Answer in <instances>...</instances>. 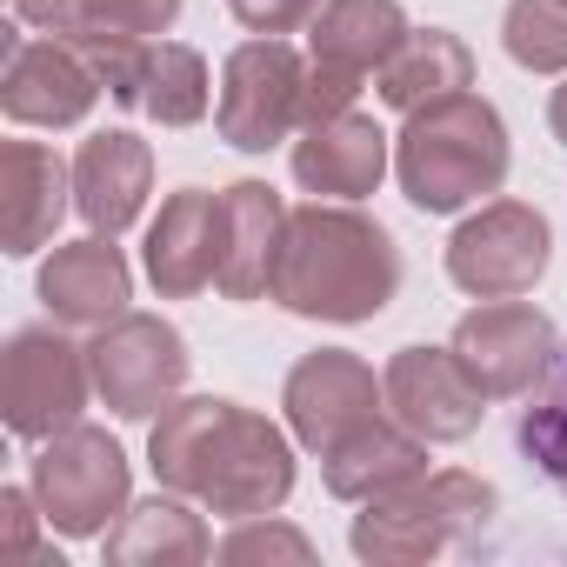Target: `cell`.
<instances>
[{
  "label": "cell",
  "mask_w": 567,
  "mask_h": 567,
  "mask_svg": "<svg viewBox=\"0 0 567 567\" xmlns=\"http://www.w3.org/2000/svg\"><path fill=\"white\" fill-rule=\"evenodd\" d=\"M48 514L34 501V487H0V567H68L48 540H41Z\"/></svg>",
  "instance_id": "28"
},
{
  "label": "cell",
  "mask_w": 567,
  "mask_h": 567,
  "mask_svg": "<svg viewBox=\"0 0 567 567\" xmlns=\"http://www.w3.org/2000/svg\"><path fill=\"white\" fill-rule=\"evenodd\" d=\"M207 101H214V81H207V61L181 41H154L141 74H134V94L127 107L147 114L154 127H194L207 121Z\"/></svg>",
  "instance_id": "24"
},
{
  "label": "cell",
  "mask_w": 567,
  "mask_h": 567,
  "mask_svg": "<svg viewBox=\"0 0 567 567\" xmlns=\"http://www.w3.org/2000/svg\"><path fill=\"white\" fill-rule=\"evenodd\" d=\"M227 14L247 34H295L321 14V0H227Z\"/></svg>",
  "instance_id": "30"
},
{
  "label": "cell",
  "mask_w": 567,
  "mask_h": 567,
  "mask_svg": "<svg viewBox=\"0 0 567 567\" xmlns=\"http://www.w3.org/2000/svg\"><path fill=\"white\" fill-rule=\"evenodd\" d=\"M74 207V167L48 141H0V247L41 254Z\"/></svg>",
  "instance_id": "18"
},
{
  "label": "cell",
  "mask_w": 567,
  "mask_h": 567,
  "mask_svg": "<svg viewBox=\"0 0 567 567\" xmlns=\"http://www.w3.org/2000/svg\"><path fill=\"white\" fill-rule=\"evenodd\" d=\"M514 441H520V454H527V461L560 487V501H567V348H560L554 374L527 394Z\"/></svg>",
  "instance_id": "25"
},
{
  "label": "cell",
  "mask_w": 567,
  "mask_h": 567,
  "mask_svg": "<svg viewBox=\"0 0 567 567\" xmlns=\"http://www.w3.org/2000/svg\"><path fill=\"white\" fill-rule=\"evenodd\" d=\"M494 520H501V494L467 467H441V474H414L394 494L361 501L348 547L361 560H441L481 547Z\"/></svg>",
  "instance_id": "4"
},
{
  "label": "cell",
  "mask_w": 567,
  "mask_h": 567,
  "mask_svg": "<svg viewBox=\"0 0 567 567\" xmlns=\"http://www.w3.org/2000/svg\"><path fill=\"white\" fill-rule=\"evenodd\" d=\"M101 554H107V567H194V560L214 554V534H207V520L194 514L187 494L161 487V494L134 501L101 534Z\"/></svg>",
  "instance_id": "22"
},
{
  "label": "cell",
  "mask_w": 567,
  "mask_h": 567,
  "mask_svg": "<svg viewBox=\"0 0 567 567\" xmlns=\"http://www.w3.org/2000/svg\"><path fill=\"white\" fill-rule=\"evenodd\" d=\"M181 21V0H74L68 34H134V41H161Z\"/></svg>",
  "instance_id": "27"
},
{
  "label": "cell",
  "mask_w": 567,
  "mask_h": 567,
  "mask_svg": "<svg viewBox=\"0 0 567 567\" xmlns=\"http://www.w3.org/2000/svg\"><path fill=\"white\" fill-rule=\"evenodd\" d=\"M554 260V227L527 200H481L447 240V280L474 301L534 295Z\"/></svg>",
  "instance_id": "10"
},
{
  "label": "cell",
  "mask_w": 567,
  "mask_h": 567,
  "mask_svg": "<svg viewBox=\"0 0 567 567\" xmlns=\"http://www.w3.org/2000/svg\"><path fill=\"white\" fill-rule=\"evenodd\" d=\"M288 167H295V181L315 200H368L388 181V167H394V141L361 107L308 114L301 134L288 141Z\"/></svg>",
  "instance_id": "14"
},
{
  "label": "cell",
  "mask_w": 567,
  "mask_h": 567,
  "mask_svg": "<svg viewBox=\"0 0 567 567\" xmlns=\"http://www.w3.org/2000/svg\"><path fill=\"white\" fill-rule=\"evenodd\" d=\"M94 394L87 348L68 341V328H14L0 348V421L14 441H48L81 421Z\"/></svg>",
  "instance_id": "9"
},
{
  "label": "cell",
  "mask_w": 567,
  "mask_h": 567,
  "mask_svg": "<svg viewBox=\"0 0 567 567\" xmlns=\"http://www.w3.org/2000/svg\"><path fill=\"white\" fill-rule=\"evenodd\" d=\"M288 214L295 207L280 200L267 181L220 187V274H214V288L227 301H267L280 240H288Z\"/></svg>",
  "instance_id": "20"
},
{
  "label": "cell",
  "mask_w": 567,
  "mask_h": 567,
  "mask_svg": "<svg viewBox=\"0 0 567 567\" xmlns=\"http://www.w3.org/2000/svg\"><path fill=\"white\" fill-rule=\"evenodd\" d=\"M214 554L220 560H315V540L274 514H254V520H234V534Z\"/></svg>",
  "instance_id": "29"
},
{
  "label": "cell",
  "mask_w": 567,
  "mask_h": 567,
  "mask_svg": "<svg viewBox=\"0 0 567 567\" xmlns=\"http://www.w3.org/2000/svg\"><path fill=\"white\" fill-rule=\"evenodd\" d=\"M507 167H514L507 121L474 87L408 114V127L394 134V181H401L408 207H421V214H461V207L501 194Z\"/></svg>",
  "instance_id": "3"
},
{
  "label": "cell",
  "mask_w": 567,
  "mask_h": 567,
  "mask_svg": "<svg viewBox=\"0 0 567 567\" xmlns=\"http://www.w3.org/2000/svg\"><path fill=\"white\" fill-rule=\"evenodd\" d=\"M467 87H474V48L447 28H414L401 41V54L374 74V94L394 114H421V107H434L447 94H467Z\"/></svg>",
  "instance_id": "23"
},
{
  "label": "cell",
  "mask_w": 567,
  "mask_h": 567,
  "mask_svg": "<svg viewBox=\"0 0 567 567\" xmlns=\"http://www.w3.org/2000/svg\"><path fill=\"white\" fill-rule=\"evenodd\" d=\"M381 388H388V414L401 427H414L427 447L467 441L487 414V394L467 381L454 348H394L381 368Z\"/></svg>",
  "instance_id": "15"
},
{
  "label": "cell",
  "mask_w": 567,
  "mask_h": 567,
  "mask_svg": "<svg viewBox=\"0 0 567 567\" xmlns=\"http://www.w3.org/2000/svg\"><path fill=\"white\" fill-rule=\"evenodd\" d=\"M101 74L81 61L61 34H8V68H0V107L14 127H81L101 101Z\"/></svg>",
  "instance_id": "12"
},
{
  "label": "cell",
  "mask_w": 567,
  "mask_h": 567,
  "mask_svg": "<svg viewBox=\"0 0 567 567\" xmlns=\"http://www.w3.org/2000/svg\"><path fill=\"white\" fill-rule=\"evenodd\" d=\"M147 467L161 487L187 494L194 507H207L220 520L280 514L295 494L288 434L267 414L220 401V394H181L147 434Z\"/></svg>",
  "instance_id": "1"
},
{
  "label": "cell",
  "mask_w": 567,
  "mask_h": 567,
  "mask_svg": "<svg viewBox=\"0 0 567 567\" xmlns=\"http://www.w3.org/2000/svg\"><path fill=\"white\" fill-rule=\"evenodd\" d=\"M414 474H427V441L414 427H401L388 408L361 427H348L334 447H321V481L334 501H374L408 487Z\"/></svg>",
  "instance_id": "21"
},
{
  "label": "cell",
  "mask_w": 567,
  "mask_h": 567,
  "mask_svg": "<svg viewBox=\"0 0 567 567\" xmlns=\"http://www.w3.org/2000/svg\"><path fill=\"white\" fill-rule=\"evenodd\" d=\"M34 295L48 308V321L61 328H107L114 315H127L134 301V267L127 254L114 247V234H87V240H68L41 260L34 274Z\"/></svg>",
  "instance_id": "17"
},
{
  "label": "cell",
  "mask_w": 567,
  "mask_h": 567,
  "mask_svg": "<svg viewBox=\"0 0 567 567\" xmlns=\"http://www.w3.org/2000/svg\"><path fill=\"white\" fill-rule=\"evenodd\" d=\"M28 487H34L48 527L68 534V540H94V534H107V527L134 507L127 447H121L107 427H87V421H74V427L34 441Z\"/></svg>",
  "instance_id": "5"
},
{
  "label": "cell",
  "mask_w": 567,
  "mask_h": 567,
  "mask_svg": "<svg viewBox=\"0 0 567 567\" xmlns=\"http://www.w3.org/2000/svg\"><path fill=\"white\" fill-rule=\"evenodd\" d=\"M447 348L487 401H527L560 361V328L554 315L514 295V301H481L474 315H461Z\"/></svg>",
  "instance_id": "11"
},
{
  "label": "cell",
  "mask_w": 567,
  "mask_h": 567,
  "mask_svg": "<svg viewBox=\"0 0 567 567\" xmlns=\"http://www.w3.org/2000/svg\"><path fill=\"white\" fill-rule=\"evenodd\" d=\"M308 121V54L280 34H254L220 61V94H214V127L234 154H267L295 141Z\"/></svg>",
  "instance_id": "6"
},
{
  "label": "cell",
  "mask_w": 567,
  "mask_h": 567,
  "mask_svg": "<svg viewBox=\"0 0 567 567\" xmlns=\"http://www.w3.org/2000/svg\"><path fill=\"white\" fill-rule=\"evenodd\" d=\"M187 341L174 321L161 315H114L107 328H94L87 341V368H94V394L114 421H161L181 388H187Z\"/></svg>",
  "instance_id": "7"
},
{
  "label": "cell",
  "mask_w": 567,
  "mask_h": 567,
  "mask_svg": "<svg viewBox=\"0 0 567 567\" xmlns=\"http://www.w3.org/2000/svg\"><path fill=\"white\" fill-rule=\"evenodd\" d=\"M401 240L361 207V200H308L288 214V240H280L267 301L295 321H374L401 295Z\"/></svg>",
  "instance_id": "2"
},
{
  "label": "cell",
  "mask_w": 567,
  "mask_h": 567,
  "mask_svg": "<svg viewBox=\"0 0 567 567\" xmlns=\"http://www.w3.org/2000/svg\"><path fill=\"white\" fill-rule=\"evenodd\" d=\"M547 127H554V141L567 147V81H560V87L547 94Z\"/></svg>",
  "instance_id": "31"
},
{
  "label": "cell",
  "mask_w": 567,
  "mask_h": 567,
  "mask_svg": "<svg viewBox=\"0 0 567 567\" xmlns=\"http://www.w3.org/2000/svg\"><path fill=\"white\" fill-rule=\"evenodd\" d=\"M280 408H288V434L301 447H334L348 427L374 421L388 408L381 374L354 354V348H315L288 368V388H280Z\"/></svg>",
  "instance_id": "13"
},
{
  "label": "cell",
  "mask_w": 567,
  "mask_h": 567,
  "mask_svg": "<svg viewBox=\"0 0 567 567\" xmlns=\"http://www.w3.org/2000/svg\"><path fill=\"white\" fill-rule=\"evenodd\" d=\"M501 48L527 74H567V0H507Z\"/></svg>",
  "instance_id": "26"
},
{
  "label": "cell",
  "mask_w": 567,
  "mask_h": 567,
  "mask_svg": "<svg viewBox=\"0 0 567 567\" xmlns=\"http://www.w3.org/2000/svg\"><path fill=\"white\" fill-rule=\"evenodd\" d=\"M401 0H321L308 21V114H341L408 41Z\"/></svg>",
  "instance_id": "8"
},
{
  "label": "cell",
  "mask_w": 567,
  "mask_h": 567,
  "mask_svg": "<svg viewBox=\"0 0 567 567\" xmlns=\"http://www.w3.org/2000/svg\"><path fill=\"white\" fill-rule=\"evenodd\" d=\"M141 267L154 280L161 301H194L214 288L220 274V194L207 187H174L161 200V214L147 220V247Z\"/></svg>",
  "instance_id": "16"
},
{
  "label": "cell",
  "mask_w": 567,
  "mask_h": 567,
  "mask_svg": "<svg viewBox=\"0 0 567 567\" xmlns=\"http://www.w3.org/2000/svg\"><path fill=\"white\" fill-rule=\"evenodd\" d=\"M154 194V147L127 127H101L81 141L74 154V214L87 220V234H127L141 220Z\"/></svg>",
  "instance_id": "19"
}]
</instances>
